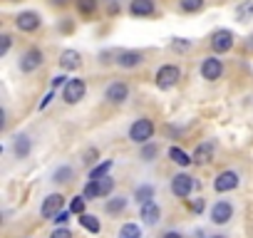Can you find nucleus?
<instances>
[{"label": "nucleus", "mask_w": 253, "mask_h": 238, "mask_svg": "<svg viewBox=\"0 0 253 238\" xmlns=\"http://www.w3.org/2000/svg\"><path fill=\"white\" fill-rule=\"evenodd\" d=\"M50 99H52V92H50V94H47V97H45V99H42V102H40V109H45V107H47V104H50Z\"/></svg>", "instance_id": "nucleus-40"}, {"label": "nucleus", "mask_w": 253, "mask_h": 238, "mask_svg": "<svg viewBox=\"0 0 253 238\" xmlns=\"http://www.w3.org/2000/svg\"><path fill=\"white\" fill-rule=\"evenodd\" d=\"M62 206H65V196L62 194H50L42 201V206H40V216L42 218H55L62 211Z\"/></svg>", "instance_id": "nucleus-8"}, {"label": "nucleus", "mask_w": 253, "mask_h": 238, "mask_svg": "<svg viewBox=\"0 0 253 238\" xmlns=\"http://www.w3.org/2000/svg\"><path fill=\"white\" fill-rule=\"evenodd\" d=\"M84 94H87V82L84 79H70L65 84V89H62V99L67 104H77Z\"/></svg>", "instance_id": "nucleus-5"}, {"label": "nucleus", "mask_w": 253, "mask_h": 238, "mask_svg": "<svg viewBox=\"0 0 253 238\" xmlns=\"http://www.w3.org/2000/svg\"><path fill=\"white\" fill-rule=\"evenodd\" d=\"M171 50H176V52L181 50V52H184V50H189V42H184V40H176V42H171Z\"/></svg>", "instance_id": "nucleus-36"}, {"label": "nucleus", "mask_w": 253, "mask_h": 238, "mask_svg": "<svg viewBox=\"0 0 253 238\" xmlns=\"http://www.w3.org/2000/svg\"><path fill=\"white\" fill-rule=\"evenodd\" d=\"M119 238H142V228L137 223H124L119 228Z\"/></svg>", "instance_id": "nucleus-23"}, {"label": "nucleus", "mask_w": 253, "mask_h": 238, "mask_svg": "<svg viewBox=\"0 0 253 238\" xmlns=\"http://www.w3.org/2000/svg\"><path fill=\"white\" fill-rule=\"evenodd\" d=\"M213 152H216V142H213V139H206V142H201V144L196 147L194 161H196V164H209V161L213 159Z\"/></svg>", "instance_id": "nucleus-15"}, {"label": "nucleus", "mask_w": 253, "mask_h": 238, "mask_svg": "<svg viewBox=\"0 0 253 238\" xmlns=\"http://www.w3.org/2000/svg\"><path fill=\"white\" fill-rule=\"evenodd\" d=\"M211 238H226V236H211Z\"/></svg>", "instance_id": "nucleus-42"}, {"label": "nucleus", "mask_w": 253, "mask_h": 238, "mask_svg": "<svg viewBox=\"0 0 253 238\" xmlns=\"http://www.w3.org/2000/svg\"><path fill=\"white\" fill-rule=\"evenodd\" d=\"M104 97H107V102H112V104H122L126 97H129V87H126L124 82H112V84L107 87Z\"/></svg>", "instance_id": "nucleus-14"}, {"label": "nucleus", "mask_w": 253, "mask_h": 238, "mask_svg": "<svg viewBox=\"0 0 253 238\" xmlns=\"http://www.w3.org/2000/svg\"><path fill=\"white\" fill-rule=\"evenodd\" d=\"M169 159L174 161V164H179V166H189L194 159H189V154L184 152V149H179V147H171L169 149Z\"/></svg>", "instance_id": "nucleus-22"}, {"label": "nucleus", "mask_w": 253, "mask_h": 238, "mask_svg": "<svg viewBox=\"0 0 253 238\" xmlns=\"http://www.w3.org/2000/svg\"><path fill=\"white\" fill-rule=\"evenodd\" d=\"M80 65H82V57H80L77 50H65L60 55V67L62 70H77Z\"/></svg>", "instance_id": "nucleus-18"}, {"label": "nucleus", "mask_w": 253, "mask_h": 238, "mask_svg": "<svg viewBox=\"0 0 253 238\" xmlns=\"http://www.w3.org/2000/svg\"><path fill=\"white\" fill-rule=\"evenodd\" d=\"M67 218H70V213H67V211H60V213H57L52 221H55L57 226H65V223H67Z\"/></svg>", "instance_id": "nucleus-35"}, {"label": "nucleus", "mask_w": 253, "mask_h": 238, "mask_svg": "<svg viewBox=\"0 0 253 238\" xmlns=\"http://www.w3.org/2000/svg\"><path fill=\"white\" fill-rule=\"evenodd\" d=\"M109 169H112V161H102L99 166H94V169L89 171V181H99V179H104Z\"/></svg>", "instance_id": "nucleus-24"}, {"label": "nucleus", "mask_w": 253, "mask_h": 238, "mask_svg": "<svg viewBox=\"0 0 253 238\" xmlns=\"http://www.w3.org/2000/svg\"><path fill=\"white\" fill-rule=\"evenodd\" d=\"M134 198H137V203H149L152 198H154V186H149V184H142V186H137V191H134Z\"/></svg>", "instance_id": "nucleus-21"}, {"label": "nucleus", "mask_w": 253, "mask_h": 238, "mask_svg": "<svg viewBox=\"0 0 253 238\" xmlns=\"http://www.w3.org/2000/svg\"><path fill=\"white\" fill-rule=\"evenodd\" d=\"M142 221L147 223V226H157L159 223V218H162V208L154 203V201H149V203H144L142 206Z\"/></svg>", "instance_id": "nucleus-17"}, {"label": "nucleus", "mask_w": 253, "mask_h": 238, "mask_svg": "<svg viewBox=\"0 0 253 238\" xmlns=\"http://www.w3.org/2000/svg\"><path fill=\"white\" fill-rule=\"evenodd\" d=\"M10 42H13V38H10V35H3V38H0V55H8Z\"/></svg>", "instance_id": "nucleus-32"}, {"label": "nucleus", "mask_w": 253, "mask_h": 238, "mask_svg": "<svg viewBox=\"0 0 253 238\" xmlns=\"http://www.w3.org/2000/svg\"><path fill=\"white\" fill-rule=\"evenodd\" d=\"M231 47H233V33H231V30H216V33L211 35V50H213V52L223 55V52H228Z\"/></svg>", "instance_id": "nucleus-9"}, {"label": "nucleus", "mask_w": 253, "mask_h": 238, "mask_svg": "<svg viewBox=\"0 0 253 238\" xmlns=\"http://www.w3.org/2000/svg\"><path fill=\"white\" fill-rule=\"evenodd\" d=\"M77 221H80V226H82V228H87L89 233H99V231H102L99 218H97V216H92V213H82Z\"/></svg>", "instance_id": "nucleus-20"}, {"label": "nucleus", "mask_w": 253, "mask_h": 238, "mask_svg": "<svg viewBox=\"0 0 253 238\" xmlns=\"http://www.w3.org/2000/svg\"><path fill=\"white\" fill-rule=\"evenodd\" d=\"M223 75V62L218 57H206L201 62V77L209 79V82H216L218 77Z\"/></svg>", "instance_id": "nucleus-10"}, {"label": "nucleus", "mask_w": 253, "mask_h": 238, "mask_svg": "<svg viewBox=\"0 0 253 238\" xmlns=\"http://www.w3.org/2000/svg\"><path fill=\"white\" fill-rule=\"evenodd\" d=\"M162 238H184V236H181L179 231H167V233H164Z\"/></svg>", "instance_id": "nucleus-38"}, {"label": "nucleus", "mask_w": 253, "mask_h": 238, "mask_svg": "<svg viewBox=\"0 0 253 238\" xmlns=\"http://www.w3.org/2000/svg\"><path fill=\"white\" fill-rule=\"evenodd\" d=\"M236 186H238V174H236V171H221V174L216 176V181H213V189H216L218 194L233 191Z\"/></svg>", "instance_id": "nucleus-11"}, {"label": "nucleus", "mask_w": 253, "mask_h": 238, "mask_svg": "<svg viewBox=\"0 0 253 238\" xmlns=\"http://www.w3.org/2000/svg\"><path fill=\"white\" fill-rule=\"evenodd\" d=\"M179 79H181V70L176 65H164L157 72V87L159 89H171Z\"/></svg>", "instance_id": "nucleus-2"}, {"label": "nucleus", "mask_w": 253, "mask_h": 238, "mask_svg": "<svg viewBox=\"0 0 253 238\" xmlns=\"http://www.w3.org/2000/svg\"><path fill=\"white\" fill-rule=\"evenodd\" d=\"M13 152H15L18 159H28V154H30V137L18 134L15 142H13Z\"/></svg>", "instance_id": "nucleus-19"}, {"label": "nucleus", "mask_w": 253, "mask_h": 238, "mask_svg": "<svg viewBox=\"0 0 253 238\" xmlns=\"http://www.w3.org/2000/svg\"><path fill=\"white\" fill-rule=\"evenodd\" d=\"M84 203H87L84 194H77V196L72 198V203H70V211L77 213V216H82V213H84Z\"/></svg>", "instance_id": "nucleus-28"}, {"label": "nucleus", "mask_w": 253, "mask_h": 238, "mask_svg": "<svg viewBox=\"0 0 253 238\" xmlns=\"http://www.w3.org/2000/svg\"><path fill=\"white\" fill-rule=\"evenodd\" d=\"M236 18H238L241 23H248V20L253 18V3H251V0H246V3L236 10Z\"/></svg>", "instance_id": "nucleus-26"}, {"label": "nucleus", "mask_w": 253, "mask_h": 238, "mask_svg": "<svg viewBox=\"0 0 253 238\" xmlns=\"http://www.w3.org/2000/svg\"><path fill=\"white\" fill-rule=\"evenodd\" d=\"M52 3H55V5H67L70 0H52Z\"/></svg>", "instance_id": "nucleus-41"}, {"label": "nucleus", "mask_w": 253, "mask_h": 238, "mask_svg": "<svg viewBox=\"0 0 253 238\" xmlns=\"http://www.w3.org/2000/svg\"><path fill=\"white\" fill-rule=\"evenodd\" d=\"M189 206H191V211H194V213H201L206 203H204V198H191V203H189Z\"/></svg>", "instance_id": "nucleus-34"}, {"label": "nucleus", "mask_w": 253, "mask_h": 238, "mask_svg": "<svg viewBox=\"0 0 253 238\" xmlns=\"http://www.w3.org/2000/svg\"><path fill=\"white\" fill-rule=\"evenodd\" d=\"M157 147L154 144H149V147H144V152H142V159H147V161H152V157H157Z\"/></svg>", "instance_id": "nucleus-33"}, {"label": "nucleus", "mask_w": 253, "mask_h": 238, "mask_svg": "<svg viewBox=\"0 0 253 238\" xmlns=\"http://www.w3.org/2000/svg\"><path fill=\"white\" fill-rule=\"evenodd\" d=\"M77 10L82 15H92L97 10V0H77Z\"/></svg>", "instance_id": "nucleus-29"}, {"label": "nucleus", "mask_w": 253, "mask_h": 238, "mask_svg": "<svg viewBox=\"0 0 253 238\" xmlns=\"http://www.w3.org/2000/svg\"><path fill=\"white\" fill-rule=\"evenodd\" d=\"M129 13H132L134 18H149V15H154V13H157L154 0H132Z\"/></svg>", "instance_id": "nucleus-16"}, {"label": "nucleus", "mask_w": 253, "mask_h": 238, "mask_svg": "<svg viewBox=\"0 0 253 238\" xmlns=\"http://www.w3.org/2000/svg\"><path fill=\"white\" fill-rule=\"evenodd\" d=\"M52 181H72V169H70V166H62V169H57Z\"/></svg>", "instance_id": "nucleus-30"}, {"label": "nucleus", "mask_w": 253, "mask_h": 238, "mask_svg": "<svg viewBox=\"0 0 253 238\" xmlns=\"http://www.w3.org/2000/svg\"><path fill=\"white\" fill-rule=\"evenodd\" d=\"M40 25H42V18H40L38 13H33V10H25V13H20V15L15 18V28H18L20 33H35Z\"/></svg>", "instance_id": "nucleus-7"}, {"label": "nucleus", "mask_w": 253, "mask_h": 238, "mask_svg": "<svg viewBox=\"0 0 253 238\" xmlns=\"http://www.w3.org/2000/svg\"><path fill=\"white\" fill-rule=\"evenodd\" d=\"M233 218V206L228 201H216L211 208V221L213 223H228Z\"/></svg>", "instance_id": "nucleus-13"}, {"label": "nucleus", "mask_w": 253, "mask_h": 238, "mask_svg": "<svg viewBox=\"0 0 253 238\" xmlns=\"http://www.w3.org/2000/svg\"><path fill=\"white\" fill-rule=\"evenodd\" d=\"M112 189H114V179H112V176H104V179H99V181H89V184L84 186V198H87V196H89V198H104V196L112 194Z\"/></svg>", "instance_id": "nucleus-3"}, {"label": "nucleus", "mask_w": 253, "mask_h": 238, "mask_svg": "<svg viewBox=\"0 0 253 238\" xmlns=\"http://www.w3.org/2000/svg\"><path fill=\"white\" fill-rule=\"evenodd\" d=\"M94 157H97V152L92 149V152H87V157H84V161H87V164H92V161H94Z\"/></svg>", "instance_id": "nucleus-39"}, {"label": "nucleus", "mask_w": 253, "mask_h": 238, "mask_svg": "<svg viewBox=\"0 0 253 238\" xmlns=\"http://www.w3.org/2000/svg\"><path fill=\"white\" fill-rule=\"evenodd\" d=\"M124 208H126V198L124 196H117V198L107 201V213H122Z\"/></svg>", "instance_id": "nucleus-25"}, {"label": "nucleus", "mask_w": 253, "mask_h": 238, "mask_svg": "<svg viewBox=\"0 0 253 238\" xmlns=\"http://www.w3.org/2000/svg\"><path fill=\"white\" fill-rule=\"evenodd\" d=\"M42 62H45V55H42V50H38V47H30V50H28V52L20 57V72L30 75V72L40 70V67H42Z\"/></svg>", "instance_id": "nucleus-4"}, {"label": "nucleus", "mask_w": 253, "mask_h": 238, "mask_svg": "<svg viewBox=\"0 0 253 238\" xmlns=\"http://www.w3.org/2000/svg\"><path fill=\"white\" fill-rule=\"evenodd\" d=\"M144 60V55L139 50H124V52H117V65L124 67V70H132V67H139Z\"/></svg>", "instance_id": "nucleus-12"}, {"label": "nucleus", "mask_w": 253, "mask_h": 238, "mask_svg": "<svg viewBox=\"0 0 253 238\" xmlns=\"http://www.w3.org/2000/svg\"><path fill=\"white\" fill-rule=\"evenodd\" d=\"M50 238H72V233H70L65 226H57V228L50 233Z\"/></svg>", "instance_id": "nucleus-31"}, {"label": "nucleus", "mask_w": 253, "mask_h": 238, "mask_svg": "<svg viewBox=\"0 0 253 238\" xmlns=\"http://www.w3.org/2000/svg\"><path fill=\"white\" fill-rule=\"evenodd\" d=\"M70 79L67 77H62V75H57V77H52V87H60V84H67Z\"/></svg>", "instance_id": "nucleus-37"}, {"label": "nucleus", "mask_w": 253, "mask_h": 238, "mask_svg": "<svg viewBox=\"0 0 253 238\" xmlns=\"http://www.w3.org/2000/svg\"><path fill=\"white\" fill-rule=\"evenodd\" d=\"M152 137H154V124H152V119H147V117L137 119V122L129 127V139L134 144H147Z\"/></svg>", "instance_id": "nucleus-1"}, {"label": "nucleus", "mask_w": 253, "mask_h": 238, "mask_svg": "<svg viewBox=\"0 0 253 238\" xmlns=\"http://www.w3.org/2000/svg\"><path fill=\"white\" fill-rule=\"evenodd\" d=\"M179 5L184 13H199L204 8V0H179Z\"/></svg>", "instance_id": "nucleus-27"}, {"label": "nucleus", "mask_w": 253, "mask_h": 238, "mask_svg": "<svg viewBox=\"0 0 253 238\" xmlns=\"http://www.w3.org/2000/svg\"><path fill=\"white\" fill-rule=\"evenodd\" d=\"M194 186H196V181H194L189 174H176V176L171 179V194H174L176 198H189L191 191H194Z\"/></svg>", "instance_id": "nucleus-6"}]
</instances>
